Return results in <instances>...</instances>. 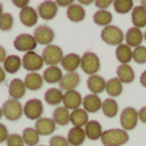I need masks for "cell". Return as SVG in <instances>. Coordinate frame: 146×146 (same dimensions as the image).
<instances>
[{"label": "cell", "mask_w": 146, "mask_h": 146, "mask_svg": "<svg viewBox=\"0 0 146 146\" xmlns=\"http://www.w3.org/2000/svg\"><path fill=\"white\" fill-rule=\"evenodd\" d=\"M131 21L133 27L140 28L141 30L142 27H146V10L141 5H137L132 9L131 12Z\"/></svg>", "instance_id": "obj_24"}, {"label": "cell", "mask_w": 146, "mask_h": 146, "mask_svg": "<svg viewBox=\"0 0 146 146\" xmlns=\"http://www.w3.org/2000/svg\"><path fill=\"white\" fill-rule=\"evenodd\" d=\"M33 37H35L36 42L40 44V45H51L54 37H55V33L51 30L49 26H38V27L35 28L33 31Z\"/></svg>", "instance_id": "obj_10"}, {"label": "cell", "mask_w": 146, "mask_h": 146, "mask_svg": "<svg viewBox=\"0 0 146 146\" xmlns=\"http://www.w3.org/2000/svg\"><path fill=\"white\" fill-rule=\"evenodd\" d=\"M37 146H45V145H37Z\"/></svg>", "instance_id": "obj_55"}, {"label": "cell", "mask_w": 146, "mask_h": 146, "mask_svg": "<svg viewBox=\"0 0 146 146\" xmlns=\"http://www.w3.org/2000/svg\"><path fill=\"white\" fill-rule=\"evenodd\" d=\"M53 119L55 122V124L58 126H67L71 122V113L68 109H66L64 106H56L53 111Z\"/></svg>", "instance_id": "obj_26"}, {"label": "cell", "mask_w": 146, "mask_h": 146, "mask_svg": "<svg viewBox=\"0 0 146 146\" xmlns=\"http://www.w3.org/2000/svg\"><path fill=\"white\" fill-rule=\"evenodd\" d=\"M58 5L56 1H51V0H46L38 4L37 7V14L40 18H42L44 21H51L55 18V15L58 14Z\"/></svg>", "instance_id": "obj_11"}, {"label": "cell", "mask_w": 146, "mask_h": 146, "mask_svg": "<svg viewBox=\"0 0 146 146\" xmlns=\"http://www.w3.org/2000/svg\"><path fill=\"white\" fill-rule=\"evenodd\" d=\"M5 142H7V146H25L22 135H18V133H10Z\"/></svg>", "instance_id": "obj_40"}, {"label": "cell", "mask_w": 146, "mask_h": 146, "mask_svg": "<svg viewBox=\"0 0 146 146\" xmlns=\"http://www.w3.org/2000/svg\"><path fill=\"white\" fill-rule=\"evenodd\" d=\"M105 86H106V81L104 80V77L99 74H94V76H88L87 78V88L91 91V94L99 95L103 91H105Z\"/></svg>", "instance_id": "obj_19"}, {"label": "cell", "mask_w": 146, "mask_h": 146, "mask_svg": "<svg viewBox=\"0 0 146 146\" xmlns=\"http://www.w3.org/2000/svg\"><path fill=\"white\" fill-rule=\"evenodd\" d=\"M144 40L146 41V31H145V32H144Z\"/></svg>", "instance_id": "obj_54"}, {"label": "cell", "mask_w": 146, "mask_h": 146, "mask_svg": "<svg viewBox=\"0 0 146 146\" xmlns=\"http://www.w3.org/2000/svg\"><path fill=\"white\" fill-rule=\"evenodd\" d=\"M63 91L60 90V88H49L48 91H45V94H44V100H45L46 104H49V105H59L60 103H63Z\"/></svg>", "instance_id": "obj_30"}, {"label": "cell", "mask_w": 146, "mask_h": 146, "mask_svg": "<svg viewBox=\"0 0 146 146\" xmlns=\"http://www.w3.org/2000/svg\"><path fill=\"white\" fill-rule=\"evenodd\" d=\"M13 45H14V48L17 49L18 51L28 53V51H35L36 46H37V42H36L33 35H30V33H19V35L14 38Z\"/></svg>", "instance_id": "obj_9"}, {"label": "cell", "mask_w": 146, "mask_h": 146, "mask_svg": "<svg viewBox=\"0 0 146 146\" xmlns=\"http://www.w3.org/2000/svg\"><path fill=\"white\" fill-rule=\"evenodd\" d=\"M85 129L86 137L91 141H96V140L101 139V135H103V127L99 123L98 121H88V123L83 127Z\"/></svg>", "instance_id": "obj_20"}, {"label": "cell", "mask_w": 146, "mask_h": 146, "mask_svg": "<svg viewBox=\"0 0 146 146\" xmlns=\"http://www.w3.org/2000/svg\"><path fill=\"white\" fill-rule=\"evenodd\" d=\"M113 8L118 14H127V13L132 12L135 5L132 0H115L113 1Z\"/></svg>", "instance_id": "obj_37"}, {"label": "cell", "mask_w": 146, "mask_h": 146, "mask_svg": "<svg viewBox=\"0 0 146 146\" xmlns=\"http://www.w3.org/2000/svg\"><path fill=\"white\" fill-rule=\"evenodd\" d=\"M5 76H7V73H5L4 68H3V67H0V85H1V83L5 81Z\"/></svg>", "instance_id": "obj_49"}, {"label": "cell", "mask_w": 146, "mask_h": 146, "mask_svg": "<svg viewBox=\"0 0 146 146\" xmlns=\"http://www.w3.org/2000/svg\"><path fill=\"white\" fill-rule=\"evenodd\" d=\"M14 25V18L10 13H3L0 15V31H10Z\"/></svg>", "instance_id": "obj_38"}, {"label": "cell", "mask_w": 146, "mask_h": 146, "mask_svg": "<svg viewBox=\"0 0 146 146\" xmlns=\"http://www.w3.org/2000/svg\"><path fill=\"white\" fill-rule=\"evenodd\" d=\"M100 140L104 146H122L128 142L129 136L128 132L124 129L110 128L103 132Z\"/></svg>", "instance_id": "obj_1"}, {"label": "cell", "mask_w": 146, "mask_h": 146, "mask_svg": "<svg viewBox=\"0 0 146 146\" xmlns=\"http://www.w3.org/2000/svg\"><path fill=\"white\" fill-rule=\"evenodd\" d=\"M26 86L25 82L19 78H13L9 83V87H8V92H9L10 99H14V100H19L23 96L26 95Z\"/></svg>", "instance_id": "obj_17"}, {"label": "cell", "mask_w": 146, "mask_h": 146, "mask_svg": "<svg viewBox=\"0 0 146 146\" xmlns=\"http://www.w3.org/2000/svg\"><path fill=\"white\" fill-rule=\"evenodd\" d=\"M19 21L26 27H33V26H36V23H37V21H38L37 10L33 9L32 7H26V8H23V9H21Z\"/></svg>", "instance_id": "obj_15"}, {"label": "cell", "mask_w": 146, "mask_h": 146, "mask_svg": "<svg viewBox=\"0 0 146 146\" xmlns=\"http://www.w3.org/2000/svg\"><path fill=\"white\" fill-rule=\"evenodd\" d=\"M101 110H103L104 115L108 117V118H114V117H117V114H118V103H117L115 99H105V100L103 101V104H101Z\"/></svg>", "instance_id": "obj_35"}, {"label": "cell", "mask_w": 146, "mask_h": 146, "mask_svg": "<svg viewBox=\"0 0 146 146\" xmlns=\"http://www.w3.org/2000/svg\"><path fill=\"white\" fill-rule=\"evenodd\" d=\"M7 51H5V49L3 48L1 45H0V64L1 63H4V60H5V58H7Z\"/></svg>", "instance_id": "obj_47"}, {"label": "cell", "mask_w": 146, "mask_h": 146, "mask_svg": "<svg viewBox=\"0 0 146 146\" xmlns=\"http://www.w3.org/2000/svg\"><path fill=\"white\" fill-rule=\"evenodd\" d=\"M82 100H83V98L81 96V94L77 90L66 91L63 95V105L68 110L80 109V106L82 105Z\"/></svg>", "instance_id": "obj_12"}, {"label": "cell", "mask_w": 146, "mask_h": 146, "mask_svg": "<svg viewBox=\"0 0 146 146\" xmlns=\"http://www.w3.org/2000/svg\"><path fill=\"white\" fill-rule=\"evenodd\" d=\"M140 5H141V7H142V8H144V9L146 10V0H142V1H141V4H140Z\"/></svg>", "instance_id": "obj_51"}, {"label": "cell", "mask_w": 146, "mask_h": 146, "mask_svg": "<svg viewBox=\"0 0 146 146\" xmlns=\"http://www.w3.org/2000/svg\"><path fill=\"white\" fill-rule=\"evenodd\" d=\"M71 123L73 124V127L83 128L88 123V113L83 108L72 110L71 111Z\"/></svg>", "instance_id": "obj_29"}, {"label": "cell", "mask_w": 146, "mask_h": 146, "mask_svg": "<svg viewBox=\"0 0 146 146\" xmlns=\"http://www.w3.org/2000/svg\"><path fill=\"white\" fill-rule=\"evenodd\" d=\"M132 50L127 44H121L115 49V58L121 64H128L132 60Z\"/></svg>", "instance_id": "obj_32"}, {"label": "cell", "mask_w": 146, "mask_h": 146, "mask_svg": "<svg viewBox=\"0 0 146 146\" xmlns=\"http://www.w3.org/2000/svg\"><path fill=\"white\" fill-rule=\"evenodd\" d=\"M13 4L17 8H21V9H23L26 7H30V1L28 0H13Z\"/></svg>", "instance_id": "obj_44"}, {"label": "cell", "mask_w": 146, "mask_h": 146, "mask_svg": "<svg viewBox=\"0 0 146 146\" xmlns=\"http://www.w3.org/2000/svg\"><path fill=\"white\" fill-rule=\"evenodd\" d=\"M3 13H4V7H3V4L0 3V15H1Z\"/></svg>", "instance_id": "obj_52"}, {"label": "cell", "mask_w": 146, "mask_h": 146, "mask_svg": "<svg viewBox=\"0 0 146 146\" xmlns=\"http://www.w3.org/2000/svg\"><path fill=\"white\" fill-rule=\"evenodd\" d=\"M72 4H73V0H59V1H56V5H58V7H67V8H69Z\"/></svg>", "instance_id": "obj_46"}, {"label": "cell", "mask_w": 146, "mask_h": 146, "mask_svg": "<svg viewBox=\"0 0 146 146\" xmlns=\"http://www.w3.org/2000/svg\"><path fill=\"white\" fill-rule=\"evenodd\" d=\"M95 5L99 8V10H108V7L113 5L111 0H96Z\"/></svg>", "instance_id": "obj_42"}, {"label": "cell", "mask_w": 146, "mask_h": 146, "mask_svg": "<svg viewBox=\"0 0 146 146\" xmlns=\"http://www.w3.org/2000/svg\"><path fill=\"white\" fill-rule=\"evenodd\" d=\"M67 17L71 22L78 23V22H82L86 17V10L82 5L80 4H73L69 8H67Z\"/></svg>", "instance_id": "obj_25"}, {"label": "cell", "mask_w": 146, "mask_h": 146, "mask_svg": "<svg viewBox=\"0 0 146 146\" xmlns=\"http://www.w3.org/2000/svg\"><path fill=\"white\" fill-rule=\"evenodd\" d=\"M124 41L129 48H139L141 46V42L144 41V32L140 28L131 27L124 33Z\"/></svg>", "instance_id": "obj_13"}, {"label": "cell", "mask_w": 146, "mask_h": 146, "mask_svg": "<svg viewBox=\"0 0 146 146\" xmlns=\"http://www.w3.org/2000/svg\"><path fill=\"white\" fill-rule=\"evenodd\" d=\"M105 91L111 99L113 98H118L122 95L123 92V83L118 80V78H110L106 81V86H105Z\"/></svg>", "instance_id": "obj_33"}, {"label": "cell", "mask_w": 146, "mask_h": 146, "mask_svg": "<svg viewBox=\"0 0 146 146\" xmlns=\"http://www.w3.org/2000/svg\"><path fill=\"white\" fill-rule=\"evenodd\" d=\"M55 128V122L50 118H40L35 122V129L40 136H49V135L54 133Z\"/></svg>", "instance_id": "obj_16"}, {"label": "cell", "mask_w": 146, "mask_h": 146, "mask_svg": "<svg viewBox=\"0 0 146 146\" xmlns=\"http://www.w3.org/2000/svg\"><path fill=\"white\" fill-rule=\"evenodd\" d=\"M132 60H135L137 64H145L146 63V46H139L133 49L132 53Z\"/></svg>", "instance_id": "obj_39"}, {"label": "cell", "mask_w": 146, "mask_h": 146, "mask_svg": "<svg viewBox=\"0 0 146 146\" xmlns=\"http://www.w3.org/2000/svg\"><path fill=\"white\" fill-rule=\"evenodd\" d=\"M42 56L40 54H37L36 51H28V53H25V55L22 56V67L26 71H28V73L40 71L42 68Z\"/></svg>", "instance_id": "obj_8"}, {"label": "cell", "mask_w": 146, "mask_h": 146, "mask_svg": "<svg viewBox=\"0 0 146 146\" xmlns=\"http://www.w3.org/2000/svg\"><path fill=\"white\" fill-rule=\"evenodd\" d=\"M81 68L88 76L96 74L101 68L100 58L95 53H92V51H86L81 56Z\"/></svg>", "instance_id": "obj_3"}, {"label": "cell", "mask_w": 146, "mask_h": 146, "mask_svg": "<svg viewBox=\"0 0 146 146\" xmlns=\"http://www.w3.org/2000/svg\"><path fill=\"white\" fill-rule=\"evenodd\" d=\"M1 117H3V109H1V106H0V119H1Z\"/></svg>", "instance_id": "obj_53"}, {"label": "cell", "mask_w": 146, "mask_h": 146, "mask_svg": "<svg viewBox=\"0 0 146 146\" xmlns=\"http://www.w3.org/2000/svg\"><path fill=\"white\" fill-rule=\"evenodd\" d=\"M60 64H62V68L66 69L67 73L76 72L77 68L81 67V56L76 53H69L67 55H64Z\"/></svg>", "instance_id": "obj_21"}, {"label": "cell", "mask_w": 146, "mask_h": 146, "mask_svg": "<svg viewBox=\"0 0 146 146\" xmlns=\"http://www.w3.org/2000/svg\"><path fill=\"white\" fill-rule=\"evenodd\" d=\"M22 139H23V141H25V145L37 146L38 141H40V135L37 133V131H36L35 128L27 127V128H25L22 132Z\"/></svg>", "instance_id": "obj_36"}, {"label": "cell", "mask_w": 146, "mask_h": 146, "mask_svg": "<svg viewBox=\"0 0 146 146\" xmlns=\"http://www.w3.org/2000/svg\"><path fill=\"white\" fill-rule=\"evenodd\" d=\"M101 40L105 44L111 46H119L121 44H123L124 41V33L118 26H108V27L103 28L100 33Z\"/></svg>", "instance_id": "obj_2"}, {"label": "cell", "mask_w": 146, "mask_h": 146, "mask_svg": "<svg viewBox=\"0 0 146 146\" xmlns=\"http://www.w3.org/2000/svg\"><path fill=\"white\" fill-rule=\"evenodd\" d=\"M94 23L98 26H100V27H108V26H110L111 21H113V15H111V13L109 12V10H96L95 13H94Z\"/></svg>", "instance_id": "obj_34"}, {"label": "cell", "mask_w": 146, "mask_h": 146, "mask_svg": "<svg viewBox=\"0 0 146 146\" xmlns=\"http://www.w3.org/2000/svg\"><path fill=\"white\" fill-rule=\"evenodd\" d=\"M121 126L124 131H132L136 128L139 122V113L133 106H126L121 113Z\"/></svg>", "instance_id": "obj_6"}, {"label": "cell", "mask_w": 146, "mask_h": 146, "mask_svg": "<svg viewBox=\"0 0 146 146\" xmlns=\"http://www.w3.org/2000/svg\"><path fill=\"white\" fill-rule=\"evenodd\" d=\"M25 86L27 90L31 91H36V90H40L44 85V78L41 74H38L37 72H30L26 74L25 77Z\"/></svg>", "instance_id": "obj_22"}, {"label": "cell", "mask_w": 146, "mask_h": 146, "mask_svg": "<svg viewBox=\"0 0 146 146\" xmlns=\"http://www.w3.org/2000/svg\"><path fill=\"white\" fill-rule=\"evenodd\" d=\"M8 136H9V133H8L7 126L3 124V123H0V144H3L4 141H7Z\"/></svg>", "instance_id": "obj_43"}, {"label": "cell", "mask_w": 146, "mask_h": 146, "mask_svg": "<svg viewBox=\"0 0 146 146\" xmlns=\"http://www.w3.org/2000/svg\"><path fill=\"white\" fill-rule=\"evenodd\" d=\"M137 113H139V121H141L142 123L146 124V106H142Z\"/></svg>", "instance_id": "obj_45"}, {"label": "cell", "mask_w": 146, "mask_h": 146, "mask_svg": "<svg viewBox=\"0 0 146 146\" xmlns=\"http://www.w3.org/2000/svg\"><path fill=\"white\" fill-rule=\"evenodd\" d=\"M21 67H22V58H19L18 55H8L3 63L5 73H9V74L17 73Z\"/></svg>", "instance_id": "obj_28"}, {"label": "cell", "mask_w": 146, "mask_h": 146, "mask_svg": "<svg viewBox=\"0 0 146 146\" xmlns=\"http://www.w3.org/2000/svg\"><path fill=\"white\" fill-rule=\"evenodd\" d=\"M44 113V105L40 99H30L23 105V114L30 121H37Z\"/></svg>", "instance_id": "obj_7"}, {"label": "cell", "mask_w": 146, "mask_h": 146, "mask_svg": "<svg viewBox=\"0 0 146 146\" xmlns=\"http://www.w3.org/2000/svg\"><path fill=\"white\" fill-rule=\"evenodd\" d=\"M101 99L99 98V95H95V94H88L83 98L82 100V106L87 113H96L101 109Z\"/></svg>", "instance_id": "obj_18"}, {"label": "cell", "mask_w": 146, "mask_h": 146, "mask_svg": "<svg viewBox=\"0 0 146 146\" xmlns=\"http://www.w3.org/2000/svg\"><path fill=\"white\" fill-rule=\"evenodd\" d=\"M81 82V77L77 72H69L67 74L63 76L62 81L59 82V88L62 91H72V90H76L78 85Z\"/></svg>", "instance_id": "obj_14"}, {"label": "cell", "mask_w": 146, "mask_h": 146, "mask_svg": "<svg viewBox=\"0 0 146 146\" xmlns=\"http://www.w3.org/2000/svg\"><path fill=\"white\" fill-rule=\"evenodd\" d=\"M91 3H92L91 0H81V1H80V5H82V7H83V5H90Z\"/></svg>", "instance_id": "obj_50"}, {"label": "cell", "mask_w": 146, "mask_h": 146, "mask_svg": "<svg viewBox=\"0 0 146 146\" xmlns=\"http://www.w3.org/2000/svg\"><path fill=\"white\" fill-rule=\"evenodd\" d=\"M41 56H42L44 64H48L49 67H55L59 63H62V60L64 58V54L62 48L51 44V45H48L44 48Z\"/></svg>", "instance_id": "obj_4"}, {"label": "cell", "mask_w": 146, "mask_h": 146, "mask_svg": "<svg viewBox=\"0 0 146 146\" xmlns=\"http://www.w3.org/2000/svg\"><path fill=\"white\" fill-rule=\"evenodd\" d=\"M42 78H44V82L59 83L62 81V78H63V73H62V69L58 66L48 67L42 73Z\"/></svg>", "instance_id": "obj_31"}, {"label": "cell", "mask_w": 146, "mask_h": 146, "mask_svg": "<svg viewBox=\"0 0 146 146\" xmlns=\"http://www.w3.org/2000/svg\"><path fill=\"white\" fill-rule=\"evenodd\" d=\"M140 83H141V86H144L146 88V71H144L141 73V76H140Z\"/></svg>", "instance_id": "obj_48"}, {"label": "cell", "mask_w": 146, "mask_h": 146, "mask_svg": "<svg viewBox=\"0 0 146 146\" xmlns=\"http://www.w3.org/2000/svg\"><path fill=\"white\" fill-rule=\"evenodd\" d=\"M117 78L122 83H132L135 81V71L129 64H121L117 68Z\"/></svg>", "instance_id": "obj_23"}, {"label": "cell", "mask_w": 146, "mask_h": 146, "mask_svg": "<svg viewBox=\"0 0 146 146\" xmlns=\"http://www.w3.org/2000/svg\"><path fill=\"white\" fill-rule=\"evenodd\" d=\"M1 109H3V115L8 121H12V122L18 121L23 115V105L19 103V100L9 99V100H7L3 104Z\"/></svg>", "instance_id": "obj_5"}, {"label": "cell", "mask_w": 146, "mask_h": 146, "mask_svg": "<svg viewBox=\"0 0 146 146\" xmlns=\"http://www.w3.org/2000/svg\"><path fill=\"white\" fill-rule=\"evenodd\" d=\"M69 145L72 146H81L85 142L86 140V133L85 129L80 128V127H72L68 132V136H67Z\"/></svg>", "instance_id": "obj_27"}, {"label": "cell", "mask_w": 146, "mask_h": 146, "mask_svg": "<svg viewBox=\"0 0 146 146\" xmlns=\"http://www.w3.org/2000/svg\"><path fill=\"white\" fill-rule=\"evenodd\" d=\"M49 146H69V142L64 136L56 135L49 140Z\"/></svg>", "instance_id": "obj_41"}]
</instances>
